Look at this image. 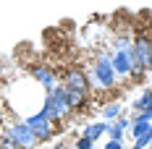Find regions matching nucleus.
I'll use <instances>...</instances> for the list:
<instances>
[{
	"instance_id": "obj_4",
	"label": "nucleus",
	"mask_w": 152,
	"mask_h": 149,
	"mask_svg": "<svg viewBox=\"0 0 152 149\" xmlns=\"http://www.w3.org/2000/svg\"><path fill=\"white\" fill-rule=\"evenodd\" d=\"M134 68H137L134 78H142L152 71V37L147 31H139L134 37Z\"/></svg>"
},
{
	"instance_id": "obj_16",
	"label": "nucleus",
	"mask_w": 152,
	"mask_h": 149,
	"mask_svg": "<svg viewBox=\"0 0 152 149\" xmlns=\"http://www.w3.org/2000/svg\"><path fill=\"white\" fill-rule=\"evenodd\" d=\"M92 147H94V144H92L89 139H84V136H81V139L76 141V149H92Z\"/></svg>"
},
{
	"instance_id": "obj_19",
	"label": "nucleus",
	"mask_w": 152,
	"mask_h": 149,
	"mask_svg": "<svg viewBox=\"0 0 152 149\" xmlns=\"http://www.w3.org/2000/svg\"><path fill=\"white\" fill-rule=\"evenodd\" d=\"M58 149H66V147H63V144H61V147H58Z\"/></svg>"
},
{
	"instance_id": "obj_15",
	"label": "nucleus",
	"mask_w": 152,
	"mask_h": 149,
	"mask_svg": "<svg viewBox=\"0 0 152 149\" xmlns=\"http://www.w3.org/2000/svg\"><path fill=\"white\" fill-rule=\"evenodd\" d=\"M0 149H21V147H18L13 139L5 134V131H3V134H0Z\"/></svg>"
},
{
	"instance_id": "obj_9",
	"label": "nucleus",
	"mask_w": 152,
	"mask_h": 149,
	"mask_svg": "<svg viewBox=\"0 0 152 149\" xmlns=\"http://www.w3.org/2000/svg\"><path fill=\"white\" fill-rule=\"evenodd\" d=\"M129 128H131V120L126 118V115H121L115 123H110V131H107L110 141H123V134H126Z\"/></svg>"
},
{
	"instance_id": "obj_11",
	"label": "nucleus",
	"mask_w": 152,
	"mask_h": 149,
	"mask_svg": "<svg viewBox=\"0 0 152 149\" xmlns=\"http://www.w3.org/2000/svg\"><path fill=\"white\" fill-rule=\"evenodd\" d=\"M102 115H105V123H115L123 115V105L121 102H107L102 107Z\"/></svg>"
},
{
	"instance_id": "obj_13",
	"label": "nucleus",
	"mask_w": 152,
	"mask_h": 149,
	"mask_svg": "<svg viewBox=\"0 0 152 149\" xmlns=\"http://www.w3.org/2000/svg\"><path fill=\"white\" fill-rule=\"evenodd\" d=\"M150 144H152V126L139 136V139H134V147H131V149H147Z\"/></svg>"
},
{
	"instance_id": "obj_3",
	"label": "nucleus",
	"mask_w": 152,
	"mask_h": 149,
	"mask_svg": "<svg viewBox=\"0 0 152 149\" xmlns=\"http://www.w3.org/2000/svg\"><path fill=\"white\" fill-rule=\"evenodd\" d=\"M89 86H100V89H115V84H118V76L113 71V63L107 55H97L94 60V65L89 68Z\"/></svg>"
},
{
	"instance_id": "obj_17",
	"label": "nucleus",
	"mask_w": 152,
	"mask_h": 149,
	"mask_svg": "<svg viewBox=\"0 0 152 149\" xmlns=\"http://www.w3.org/2000/svg\"><path fill=\"white\" fill-rule=\"evenodd\" d=\"M105 149H123V141H107Z\"/></svg>"
},
{
	"instance_id": "obj_1",
	"label": "nucleus",
	"mask_w": 152,
	"mask_h": 149,
	"mask_svg": "<svg viewBox=\"0 0 152 149\" xmlns=\"http://www.w3.org/2000/svg\"><path fill=\"white\" fill-rule=\"evenodd\" d=\"M42 113L50 118V123H53V126L63 123V120L74 113V110H71V105H68V92H66V86H63V84H58V86H53L50 92H45V100H42Z\"/></svg>"
},
{
	"instance_id": "obj_6",
	"label": "nucleus",
	"mask_w": 152,
	"mask_h": 149,
	"mask_svg": "<svg viewBox=\"0 0 152 149\" xmlns=\"http://www.w3.org/2000/svg\"><path fill=\"white\" fill-rule=\"evenodd\" d=\"M5 134L11 136L21 149H37V147H39L37 139H34V134L29 131V126H26L24 120H21V123H11V126H5Z\"/></svg>"
},
{
	"instance_id": "obj_14",
	"label": "nucleus",
	"mask_w": 152,
	"mask_h": 149,
	"mask_svg": "<svg viewBox=\"0 0 152 149\" xmlns=\"http://www.w3.org/2000/svg\"><path fill=\"white\" fill-rule=\"evenodd\" d=\"M129 120H131V126H150L152 123V113H134Z\"/></svg>"
},
{
	"instance_id": "obj_10",
	"label": "nucleus",
	"mask_w": 152,
	"mask_h": 149,
	"mask_svg": "<svg viewBox=\"0 0 152 149\" xmlns=\"http://www.w3.org/2000/svg\"><path fill=\"white\" fill-rule=\"evenodd\" d=\"M110 131V123H105V120H100V123H89L87 128H84V139H89L92 144L100 139L102 134H107Z\"/></svg>"
},
{
	"instance_id": "obj_8",
	"label": "nucleus",
	"mask_w": 152,
	"mask_h": 149,
	"mask_svg": "<svg viewBox=\"0 0 152 149\" xmlns=\"http://www.w3.org/2000/svg\"><path fill=\"white\" fill-rule=\"evenodd\" d=\"M29 73L45 92H50L53 86H55V73H53V68H47V65H31Z\"/></svg>"
},
{
	"instance_id": "obj_7",
	"label": "nucleus",
	"mask_w": 152,
	"mask_h": 149,
	"mask_svg": "<svg viewBox=\"0 0 152 149\" xmlns=\"http://www.w3.org/2000/svg\"><path fill=\"white\" fill-rule=\"evenodd\" d=\"M63 86L76 89V92H87V94H89V76H87L84 68L71 65V68H66V71H63Z\"/></svg>"
},
{
	"instance_id": "obj_5",
	"label": "nucleus",
	"mask_w": 152,
	"mask_h": 149,
	"mask_svg": "<svg viewBox=\"0 0 152 149\" xmlns=\"http://www.w3.org/2000/svg\"><path fill=\"white\" fill-rule=\"evenodd\" d=\"M24 123L29 126V131L34 134L37 144H42V141H47V139H53V136H55V126L50 123V118H47L42 110H37L34 115H29Z\"/></svg>"
},
{
	"instance_id": "obj_2",
	"label": "nucleus",
	"mask_w": 152,
	"mask_h": 149,
	"mask_svg": "<svg viewBox=\"0 0 152 149\" xmlns=\"http://www.w3.org/2000/svg\"><path fill=\"white\" fill-rule=\"evenodd\" d=\"M110 63H113V71L121 78H134L137 76V68H134V39H118V45L110 55Z\"/></svg>"
},
{
	"instance_id": "obj_12",
	"label": "nucleus",
	"mask_w": 152,
	"mask_h": 149,
	"mask_svg": "<svg viewBox=\"0 0 152 149\" xmlns=\"http://www.w3.org/2000/svg\"><path fill=\"white\" fill-rule=\"evenodd\" d=\"M134 110H137V113H152V89L142 92V97L134 102Z\"/></svg>"
},
{
	"instance_id": "obj_18",
	"label": "nucleus",
	"mask_w": 152,
	"mask_h": 149,
	"mask_svg": "<svg viewBox=\"0 0 152 149\" xmlns=\"http://www.w3.org/2000/svg\"><path fill=\"white\" fill-rule=\"evenodd\" d=\"M37 149H50V147H42V144H39V147H37Z\"/></svg>"
}]
</instances>
